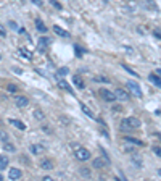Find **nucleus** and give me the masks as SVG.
<instances>
[{"instance_id":"f03ea898","label":"nucleus","mask_w":161,"mask_h":181,"mask_svg":"<svg viewBox=\"0 0 161 181\" xmlns=\"http://www.w3.org/2000/svg\"><path fill=\"white\" fill-rule=\"evenodd\" d=\"M74 157L78 158V160H81V162H86V160L90 158V152L87 149H84V147L79 146V147L74 149Z\"/></svg>"},{"instance_id":"39448f33","label":"nucleus","mask_w":161,"mask_h":181,"mask_svg":"<svg viewBox=\"0 0 161 181\" xmlns=\"http://www.w3.org/2000/svg\"><path fill=\"white\" fill-rule=\"evenodd\" d=\"M100 96H102V99L105 100V102H115L116 100L115 92H111L108 89H100Z\"/></svg>"},{"instance_id":"0eeeda50","label":"nucleus","mask_w":161,"mask_h":181,"mask_svg":"<svg viewBox=\"0 0 161 181\" xmlns=\"http://www.w3.org/2000/svg\"><path fill=\"white\" fill-rule=\"evenodd\" d=\"M29 150H31V154H34V155H40V154H44L45 147H44L42 144H31V146H29Z\"/></svg>"},{"instance_id":"6e6552de","label":"nucleus","mask_w":161,"mask_h":181,"mask_svg":"<svg viewBox=\"0 0 161 181\" xmlns=\"http://www.w3.org/2000/svg\"><path fill=\"white\" fill-rule=\"evenodd\" d=\"M15 103H16V107L24 108V107H27V105H29V99H27L26 96H20V97H16Z\"/></svg>"},{"instance_id":"f8f14e48","label":"nucleus","mask_w":161,"mask_h":181,"mask_svg":"<svg viewBox=\"0 0 161 181\" xmlns=\"http://www.w3.org/2000/svg\"><path fill=\"white\" fill-rule=\"evenodd\" d=\"M58 88H61L63 91L71 92V94H73V88H71V84H69V83H66L64 79H58Z\"/></svg>"},{"instance_id":"7c9ffc66","label":"nucleus","mask_w":161,"mask_h":181,"mask_svg":"<svg viewBox=\"0 0 161 181\" xmlns=\"http://www.w3.org/2000/svg\"><path fill=\"white\" fill-rule=\"evenodd\" d=\"M8 26H10L12 29H18V26H16V23H15V21H10V23H8Z\"/></svg>"},{"instance_id":"20e7f679","label":"nucleus","mask_w":161,"mask_h":181,"mask_svg":"<svg viewBox=\"0 0 161 181\" xmlns=\"http://www.w3.org/2000/svg\"><path fill=\"white\" fill-rule=\"evenodd\" d=\"M93 167H95V168H107V167H110V160H108V157L103 154V157L95 158V160H93Z\"/></svg>"},{"instance_id":"ea45409f","label":"nucleus","mask_w":161,"mask_h":181,"mask_svg":"<svg viewBox=\"0 0 161 181\" xmlns=\"http://www.w3.org/2000/svg\"><path fill=\"white\" fill-rule=\"evenodd\" d=\"M105 2H108V0H105Z\"/></svg>"},{"instance_id":"dca6fc26","label":"nucleus","mask_w":161,"mask_h":181,"mask_svg":"<svg viewBox=\"0 0 161 181\" xmlns=\"http://www.w3.org/2000/svg\"><path fill=\"white\" fill-rule=\"evenodd\" d=\"M8 163H10V160H8L7 155H0V170H5L8 167Z\"/></svg>"},{"instance_id":"4be33fe9","label":"nucleus","mask_w":161,"mask_h":181,"mask_svg":"<svg viewBox=\"0 0 161 181\" xmlns=\"http://www.w3.org/2000/svg\"><path fill=\"white\" fill-rule=\"evenodd\" d=\"M122 141L130 142V144H135V146H144V142H142V141H139V139H134V138H124Z\"/></svg>"},{"instance_id":"4468645a","label":"nucleus","mask_w":161,"mask_h":181,"mask_svg":"<svg viewBox=\"0 0 161 181\" xmlns=\"http://www.w3.org/2000/svg\"><path fill=\"white\" fill-rule=\"evenodd\" d=\"M73 83L78 89H84V81H82L81 76H73Z\"/></svg>"},{"instance_id":"f257e3e1","label":"nucleus","mask_w":161,"mask_h":181,"mask_svg":"<svg viewBox=\"0 0 161 181\" xmlns=\"http://www.w3.org/2000/svg\"><path fill=\"white\" fill-rule=\"evenodd\" d=\"M135 128H140V120L139 118L129 117V118L121 120V129L129 131V129H135Z\"/></svg>"},{"instance_id":"6ab92c4d","label":"nucleus","mask_w":161,"mask_h":181,"mask_svg":"<svg viewBox=\"0 0 161 181\" xmlns=\"http://www.w3.org/2000/svg\"><path fill=\"white\" fill-rule=\"evenodd\" d=\"M20 53L24 57V58H27V60H31V58H32V53L27 50V49H24V47H20Z\"/></svg>"},{"instance_id":"58836bf2","label":"nucleus","mask_w":161,"mask_h":181,"mask_svg":"<svg viewBox=\"0 0 161 181\" xmlns=\"http://www.w3.org/2000/svg\"><path fill=\"white\" fill-rule=\"evenodd\" d=\"M0 60H2V57H0Z\"/></svg>"},{"instance_id":"c756f323","label":"nucleus","mask_w":161,"mask_h":181,"mask_svg":"<svg viewBox=\"0 0 161 181\" xmlns=\"http://www.w3.org/2000/svg\"><path fill=\"white\" fill-rule=\"evenodd\" d=\"M153 152H155L158 157H161V147H153Z\"/></svg>"},{"instance_id":"e433bc0d","label":"nucleus","mask_w":161,"mask_h":181,"mask_svg":"<svg viewBox=\"0 0 161 181\" xmlns=\"http://www.w3.org/2000/svg\"><path fill=\"white\" fill-rule=\"evenodd\" d=\"M158 175H159V176H161V168H159V170H158Z\"/></svg>"},{"instance_id":"cd10ccee","label":"nucleus","mask_w":161,"mask_h":181,"mask_svg":"<svg viewBox=\"0 0 161 181\" xmlns=\"http://www.w3.org/2000/svg\"><path fill=\"white\" fill-rule=\"evenodd\" d=\"M81 175H84V176H87V178H89V176H90V171L86 170V168H81Z\"/></svg>"},{"instance_id":"423d86ee","label":"nucleus","mask_w":161,"mask_h":181,"mask_svg":"<svg viewBox=\"0 0 161 181\" xmlns=\"http://www.w3.org/2000/svg\"><path fill=\"white\" fill-rule=\"evenodd\" d=\"M21 170L20 168H10L8 170V178H10L12 181H16V179H20L21 178Z\"/></svg>"},{"instance_id":"7ed1b4c3","label":"nucleus","mask_w":161,"mask_h":181,"mask_svg":"<svg viewBox=\"0 0 161 181\" xmlns=\"http://www.w3.org/2000/svg\"><path fill=\"white\" fill-rule=\"evenodd\" d=\"M127 88H129V91L134 94L135 97H142L144 96V92H142V89H140V86L137 84V83H134V81H127Z\"/></svg>"},{"instance_id":"2f4dec72","label":"nucleus","mask_w":161,"mask_h":181,"mask_svg":"<svg viewBox=\"0 0 161 181\" xmlns=\"http://www.w3.org/2000/svg\"><path fill=\"white\" fill-rule=\"evenodd\" d=\"M58 74H68V68H61V70H58Z\"/></svg>"},{"instance_id":"473e14b6","label":"nucleus","mask_w":161,"mask_h":181,"mask_svg":"<svg viewBox=\"0 0 161 181\" xmlns=\"http://www.w3.org/2000/svg\"><path fill=\"white\" fill-rule=\"evenodd\" d=\"M32 2H34L37 7H42V2H40V0H32Z\"/></svg>"},{"instance_id":"4c0bfd02","label":"nucleus","mask_w":161,"mask_h":181,"mask_svg":"<svg viewBox=\"0 0 161 181\" xmlns=\"http://www.w3.org/2000/svg\"><path fill=\"white\" fill-rule=\"evenodd\" d=\"M3 179V176H2V173H0V181H2Z\"/></svg>"},{"instance_id":"9b49d317","label":"nucleus","mask_w":161,"mask_h":181,"mask_svg":"<svg viewBox=\"0 0 161 181\" xmlns=\"http://www.w3.org/2000/svg\"><path fill=\"white\" fill-rule=\"evenodd\" d=\"M53 33L56 34V36H60V37H69V33L66 31V29H63V28H60V26H53Z\"/></svg>"},{"instance_id":"9d476101","label":"nucleus","mask_w":161,"mask_h":181,"mask_svg":"<svg viewBox=\"0 0 161 181\" xmlns=\"http://www.w3.org/2000/svg\"><path fill=\"white\" fill-rule=\"evenodd\" d=\"M115 96H116V99H119V100H124V102L129 100V94H127V91H124V89H116Z\"/></svg>"},{"instance_id":"a878e982","label":"nucleus","mask_w":161,"mask_h":181,"mask_svg":"<svg viewBox=\"0 0 161 181\" xmlns=\"http://www.w3.org/2000/svg\"><path fill=\"white\" fill-rule=\"evenodd\" d=\"M7 91H8V92H16L18 88H16L15 84H8V86H7Z\"/></svg>"},{"instance_id":"bb28decb","label":"nucleus","mask_w":161,"mask_h":181,"mask_svg":"<svg viewBox=\"0 0 161 181\" xmlns=\"http://www.w3.org/2000/svg\"><path fill=\"white\" fill-rule=\"evenodd\" d=\"M50 2H52V5H53L55 8H58V10H63V7H61L60 2H56V0H50Z\"/></svg>"},{"instance_id":"72a5a7b5","label":"nucleus","mask_w":161,"mask_h":181,"mask_svg":"<svg viewBox=\"0 0 161 181\" xmlns=\"http://www.w3.org/2000/svg\"><path fill=\"white\" fill-rule=\"evenodd\" d=\"M0 36H2V37H5V29H3L2 26H0Z\"/></svg>"},{"instance_id":"f704fd0d","label":"nucleus","mask_w":161,"mask_h":181,"mask_svg":"<svg viewBox=\"0 0 161 181\" xmlns=\"http://www.w3.org/2000/svg\"><path fill=\"white\" fill-rule=\"evenodd\" d=\"M155 36L158 37V39H161V33H158V31H155Z\"/></svg>"},{"instance_id":"aec40b11","label":"nucleus","mask_w":161,"mask_h":181,"mask_svg":"<svg viewBox=\"0 0 161 181\" xmlns=\"http://www.w3.org/2000/svg\"><path fill=\"white\" fill-rule=\"evenodd\" d=\"M32 115H34V118H36V120H44V118H45L44 112H42L40 108H36V110L32 112Z\"/></svg>"},{"instance_id":"f3484780","label":"nucleus","mask_w":161,"mask_h":181,"mask_svg":"<svg viewBox=\"0 0 161 181\" xmlns=\"http://www.w3.org/2000/svg\"><path fill=\"white\" fill-rule=\"evenodd\" d=\"M81 108H82V112L84 113H86V115L89 117V118H92V120H95V115H93V112L87 107V105H84V103H82V105H81Z\"/></svg>"},{"instance_id":"c9c22d12","label":"nucleus","mask_w":161,"mask_h":181,"mask_svg":"<svg viewBox=\"0 0 161 181\" xmlns=\"http://www.w3.org/2000/svg\"><path fill=\"white\" fill-rule=\"evenodd\" d=\"M156 74H158V76H161V68H158V70H156Z\"/></svg>"},{"instance_id":"ddd939ff","label":"nucleus","mask_w":161,"mask_h":181,"mask_svg":"<svg viewBox=\"0 0 161 181\" xmlns=\"http://www.w3.org/2000/svg\"><path fill=\"white\" fill-rule=\"evenodd\" d=\"M148 79L153 83L155 86H158V88H161V79L158 78V74L156 73H151V74H148Z\"/></svg>"},{"instance_id":"1a4fd4ad","label":"nucleus","mask_w":161,"mask_h":181,"mask_svg":"<svg viewBox=\"0 0 161 181\" xmlns=\"http://www.w3.org/2000/svg\"><path fill=\"white\" fill-rule=\"evenodd\" d=\"M8 123H10L12 126H15L16 129H20V131H24V129H26V125H24L23 121H20V120H15V118H10V120H8Z\"/></svg>"},{"instance_id":"c85d7f7f","label":"nucleus","mask_w":161,"mask_h":181,"mask_svg":"<svg viewBox=\"0 0 161 181\" xmlns=\"http://www.w3.org/2000/svg\"><path fill=\"white\" fill-rule=\"evenodd\" d=\"M0 139H2L3 142H7V141H8V136L5 134V133H3V131H0Z\"/></svg>"},{"instance_id":"b1692460","label":"nucleus","mask_w":161,"mask_h":181,"mask_svg":"<svg viewBox=\"0 0 161 181\" xmlns=\"http://www.w3.org/2000/svg\"><path fill=\"white\" fill-rule=\"evenodd\" d=\"M93 81H98V83H110V79L105 78V76H95V78H93Z\"/></svg>"},{"instance_id":"5701e85b","label":"nucleus","mask_w":161,"mask_h":181,"mask_svg":"<svg viewBox=\"0 0 161 181\" xmlns=\"http://www.w3.org/2000/svg\"><path fill=\"white\" fill-rule=\"evenodd\" d=\"M122 68H124V70H126L127 73H130L132 76H139V74H137V73H135L134 70H132V68H130V66H127V65H124V63H122Z\"/></svg>"},{"instance_id":"a211bd4d","label":"nucleus","mask_w":161,"mask_h":181,"mask_svg":"<svg viewBox=\"0 0 161 181\" xmlns=\"http://www.w3.org/2000/svg\"><path fill=\"white\" fill-rule=\"evenodd\" d=\"M132 163H134L137 168H142V167H144V162H142L140 155H134V157H132Z\"/></svg>"},{"instance_id":"412c9836","label":"nucleus","mask_w":161,"mask_h":181,"mask_svg":"<svg viewBox=\"0 0 161 181\" xmlns=\"http://www.w3.org/2000/svg\"><path fill=\"white\" fill-rule=\"evenodd\" d=\"M36 28H37V29H39L40 33H47V28H45V24L39 20V18H37V20H36Z\"/></svg>"},{"instance_id":"2eb2a0df","label":"nucleus","mask_w":161,"mask_h":181,"mask_svg":"<svg viewBox=\"0 0 161 181\" xmlns=\"http://www.w3.org/2000/svg\"><path fill=\"white\" fill-rule=\"evenodd\" d=\"M40 168H44V170H53V162L52 160H42L40 162Z\"/></svg>"},{"instance_id":"393cba45","label":"nucleus","mask_w":161,"mask_h":181,"mask_svg":"<svg viewBox=\"0 0 161 181\" xmlns=\"http://www.w3.org/2000/svg\"><path fill=\"white\" fill-rule=\"evenodd\" d=\"M3 147H5V150H8V152H15V146H13V144H10L8 141L5 142V146H3Z\"/></svg>"}]
</instances>
